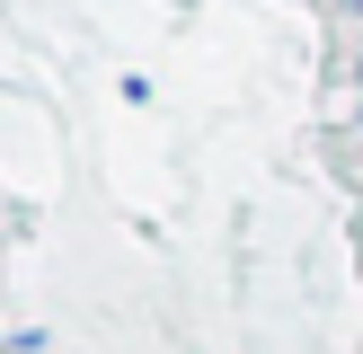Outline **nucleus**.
<instances>
[{"label":"nucleus","instance_id":"obj_2","mask_svg":"<svg viewBox=\"0 0 363 354\" xmlns=\"http://www.w3.org/2000/svg\"><path fill=\"white\" fill-rule=\"evenodd\" d=\"M354 80H363V71H354Z\"/></svg>","mask_w":363,"mask_h":354},{"label":"nucleus","instance_id":"obj_1","mask_svg":"<svg viewBox=\"0 0 363 354\" xmlns=\"http://www.w3.org/2000/svg\"><path fill=\"white\" fill-rule=\"evenodd\" d=\"M346 18H363V0H346Z\"/></svg>","mask_w":363,"mask_h":354}]
</instances>
